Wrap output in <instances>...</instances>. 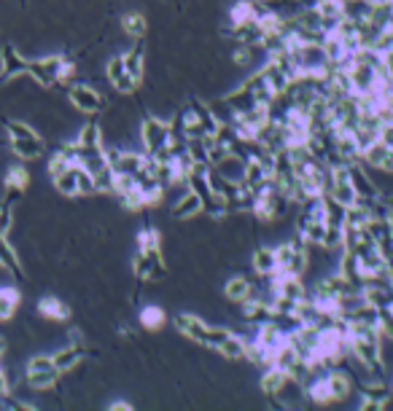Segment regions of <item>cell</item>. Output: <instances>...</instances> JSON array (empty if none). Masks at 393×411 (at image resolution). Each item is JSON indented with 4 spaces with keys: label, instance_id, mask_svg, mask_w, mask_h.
Listing matches in <instances>:
<instances>
[{
    "label": "cell",
    "instance_id": "6da1fadb",
    "mask_svg": "<svg viewBox=\"0 0 393 411\" xmlns=\"http://www.w3.org/2000/svg\"><path fill=\"white\" fill-rule=\"evenodd\" d=\"M3 129L8 134V148L19 161H35L41 159L46 154V143L43 137L30 124L25 121H16V119H6L3 121Z\"/></svg>",
    "mask_w": 393,
    "mask_h": 411
},
{
    "label": "cell",
    "instance_id": "7a4b0ae2",
    "mask_svg": "<svg viewBox=\"0 0 393 411\" xmlns=\"http://www.w3.org/2000/svg\"><path fill=\"white\" fill-rule=\"evenodd\" d=\"M176 328L181 336H186V339L207 347V349H213V352H218L221 347L229 342V336H232L229 328H213V325H207L203 318H197V315H191V312H181V315H178Z\"/></svg>",
    "mask_w": 393,
    "mask_h": 411
},
{
    "label": "cell",
    "instance_id": "3957f363",
    "mask_svg": "<svg viewBox=\"0 0 393 411\" xmlns=\"http://www.w3.org/2000/svg\"><path fill=\"white\" fill-rule=\"evenodd\" d=\"M275 255H278V274L302 277L310 269V245L299 237V234L283 239L275 248Z\"/></svg>",
    "mask_w": 393,
    "mask_h": 411
},
{
    "label": "cell",
    "instance_id": "277c9868",
    "mask_svg": "<svg viewBox=\"0 0 393 411\" xmlns=\"http://www.w3.org/2000/svg\"><path fill=\"white\" fill-rule=\"evenodd\" d=\"M326 197H315V199H307L302 202V212L297 218V234L307 245H321L324 239V231H326Z\"/></svg>",
    "mask_w": 393,
    "mask_h": 411
},
{
    "label": "cell",
    "instance_id": "5b68a950",
    "mask_svg": "<svg viewBox=\"0 0 393 411\" xmlns=\"http://www.w3.org/2000/svg\"><path fill=\"white\" fill-rule=\"evenodd\" d=\"M173 143V127L170 121L159 119V116H146L140 121V146H143V154L149 156H159L164 154Z\"/></svg>",
    "mask_w": 393,
    "mask_h": 411
},
{
    "label": "cell",
    "instance_id": "8992f818",
    "mask_svg": "<svg viewBox=\"0 0 393 411\" xmlns=\"http://www.w3.org/2000/svg\"><path fill=\"white\" fill-rule=\"evenodd\" d=\"M55 188L62 197H68V199L92 197L95 194V180H92V175L86 173L81 164H70L65 173L55 178Z\"/></svg>",
    "mask_w": 393,
    "mask_h": 411
},
{
    "label": "cell",
    "instance_id": "52a82bcc",
    "mask_svg": "<svg viewBox=\"0 0 393 411\" xmlns=\"http://www.w3.org/2000/svg\"><path fill=\"white\" fill-rule=\"evenodd\" d=\"M59 369L55 366L52 355H33L25 366V382L33 390H52L59 382Z\"/></svg>",
    "mask_w": 393,
    "mask_h": 411
},
{
    "label": "cell",
    "instance_id": "ba28073f",
    "mask_svg": "<svg viewBox=\"0 0 393 411\" xmlns=\"http://www.w3.org/2000/svg\"><path fill=\"white\" fill-rule=\"evenodd\" d=\"M68 65V57L65 54H49L41 59H33L28 65V76L41 86H55L62 79V70Z\"/></svg>",
    "mask_w": 393,
    "mask_h": 411
},
{
    "label": "cell",
    "instance_id": "9c48e42d",
    "mask_svg": "<svg viewBox=\"0 0 393 411\" xmlns=\"http://www.w3.org/2000/svg\"><path fill=\"white\" fill-rule=\"evenodd\" d=\"M68 100L70 105L76 108L79 113H84V116H95V113H100L106 108V97L89 83H70Z\"/></svg>",
    "mask_w": 393,
    "mask_h": 411
},
{
    "label": "cell",
    "instance_id": "30bf717a",
    "mask_svg": "<svg viewBox=\"0 0 393 411\" xmlns=\"http://www.w3.org/2000/svg\"><path fill=\"white\" fill-rule=\"evenodd\" d=\"M164 258L162 248H151V250H137L135 255V277L143 282H159L164 277Z\"/></svg>",
    "mask_w": 393,
    "mask_h": 411
},
{
    "label": "cell",
    "instance_id": "8fae6325",
    "mask_svg": "<svg viewBox=\"0 0 393 411\" xmlns=\"http://www.w3.org/2000/svg\"><path fill=\"white\" fill-rule=\"evenodd\" d=\"M28 65H30V59H25L22 54L16 52V46L6 43V46L0 49V83H3V81L19 79V76H28Z\"/></svg>",
    "mask_w": 393,
    "mask_h": 411
},
{
    "label": "cell",
    "instance_id": "7c38bea8",
    "mask_svg": "<svg viewBox=\"0 0 393 411\" xmlns=\"http://www.w3.org/2000/svg\"><path fill=\"white\" fill-rule=\"evenodd\" d=\"M361 161H364L366 167H375L377 173L393 175V148H388L380 140H375L372 146H366L361 151Z\"/></svg>",
    "mask_w": 393,
    "mask_h": 411
},
{
    "label": "cell",
    "instance_id": "4fadbf2b",
    "mask_svg": "<svg viewBox=\"0 0 393 411\" xmlns=\"http://www.w3.org/2000/svg\"><path fill=\"white\" fill-rule=\"evenodd\" d=\"M200 212H205V199L194 191V188H189V191L173 204V218H176V221H191V218H197Z\"/></svg>",
    "mask_w": 393,
    "mask_h": 411
},
{
    "label": "cell",
    "instance_id": "5bb4252c",
    "mask_svg": "<svg viewBox=\"0 0 393 411\" xmlns=\"http://www.w3.org/2000/svg\"><path fill=\"white\" fill-rule=\"evenodd\" d=\"M240 309H243L245 323H254V325H261V323L272 320V315H275L270 301L261 299V296H251V299H245L243 304H240Z\"/></svg>",
    "mask_w": 393,
    "mask_h": 411
},
{
    "label": "cell",
    "instance_id": "9a60e30c",
    "mask_svg": "<svg viewBox=\"0 0 393 411\" xmlns=\"http://www.w3.org/2000/svg\"><path fill=\"white\" fill-rule=\"evenodd\" d=\"M251 266H254V272H256L258 277H275L278 274V255H275V248H267V245H261L254 250L251 255Z\"/></svg>",
    "mask_w": 393,
    "mask_h": 411
},
{
    "label": "cell",
    "instance_id": "2e32d148",
    "mask_svg": "<svg viewBox=\"0 0 393 411\" xmlns=\"http://www.w3.org/2000/svg\"><path fill=\"white\" fill-rule=\"evenodd\" d=\"M55 366L59 369V374H70L73 369H79V363L84 360V347L81 345H68L62 347V349H57L55 355Z\"/></svg>",
    "mask_w": 393,
    "mask_h": 411
},
{
    "label": "cell",
    "instance_id": "e0dca14e",
    "mask_svg": "<svg viewBox=\"0 0 393 411\" xmlns=\"http://www.w3.org/2000/svg\"><path fill=\"white\" fill-rule=\"evenodd\" d=\"M285 342V333L272 323V320H267V323H261L258 325V333H256V345L261 347V349H267V352H275L278 347Z\"/></svg>",
    "mask_w": 393,
    "mask_h": 411
},
{
    "label": "cell",
    "instance_id": "ac0fdd59",
    "mask_svg": "<svg viewBox=\"0 0 393 411\" xmlns=\"http://www.w3.org/2000/svg\"><path fill=\"white\" fill-rule=\"evenodd\" d=\"M285 382H288V376H285L280 369H275V366H267L264 369V374H261V393L264 395H270V398H278L280 393H283Z\"/></svg>",
    "mask_w": 393,
    "mask_h": 411
},
{
    "label": "cell",
    "instance_id": "d6986e66",
    "mask_svg": "<svg viewBox=\"0 0 393 411\" xmlns=\"http://www.w3.org/2000/svg\"><path fill=\"white\" fill-rule=\"evenodd\" d=\"M326 379H329L331 400H345V398H351V393H353V379L348 376V374H345V371H337V369H331V371H326Z\"/></svg>",
    "mask_w": 393,
    "mask_h": 411
},
{
    "label": "cell",
    "instance_id": "ffe728a7",
    "mask_svg": "<svg viewBox=\"0 0 393 411\" xmlns=\"http://www.w3.org/2000/svg\"><path fill=\"white\" fill-rule=\"evenodd\" d=\"M224 296L234 301V304H243L245 299H251L254 296V282L248 277H232L227 279V285H224Z\"/></svg>",
    "mask_w": 393,
    "mask_h": 411
},
{
    "label": "cell",
    "instance_id": "44dd1931",
    "mask_svg": "<svg viewBox=\"0 0 393 411\" xmlns=\"http://www.w3.org/2000/svg\"><path fill=\"white\" fill-rule=\"evenodd\" d=\"M38 312H41V318L55 320V323H62V320L70 318L68 304H62L57 296H43L41 301H38Z\"/></svg>",
    "mask_w": 393,
    "mask_h": 411
},
{
    "label": "cell",
    "instance_id": "7402d4cb",
    "mask_svg": "<svg viewBox=\"0 0 393 411\" xmlns=\"http://www.w3.org/2000/svg\"><path fill=\"white\" fill-rule=\"evenodd\" d=\"M0 269L22 277V266H19V255H16L14 245L8 242V237H0Z\"/></svg>",
    "mask_w": 393,
    "mask_h": 411
},
{
    "label": "cell",
    "instance_id": "603a6c76",
    "mask_svg": "<svg viewBox=\"0 0 393 411\" xmlns=\"http://www.w3.org/2000/svg\"><path fill=\"white\" fill-rule=\"evenodd\" d=\"M19 301H22V296H19L16 288L0 285V323H3V320L14 318L16 309H19Z\"/></svg>",
    "mask_w": 393,
    "mask_h": 411
},
{
    "label": "cell",
    "instance_id": "cb8c5ba5",
    "mask_svg": "<svg viewBox=\"0 0 393 411\" xmlns=\"http://www.w3.org/2000/svg\"><path fill=\"white\" fill-rule=\"evenodd\" d=\"M164 309L162 306H156V304H149V306H143L140 309V315H137V323L146 328V331H162V325H164Z\"/></svg>",
    "mask_w": 393,
    "mask_h": 411
},
{
    "label": "cell",
    "instance_id": "d4e9b609",
    "mask_svg": "<svg viewBox=\"0 0 393 411\" xmlns=\"http://www.w3.org/2000/svg\"><path fill=\"white\" fill-rule=\"evenodd\" d=\"M256 19V3L254 0H237L229 8V25H245V22H254Z\"/></svg>",
    "mask_w": 393,
    "mask_h": 411
},
{
    "label": "cell",
    "instance_id": "484cf974",
    "mask_svg": "<svg viewBox=\"0 0 393 411\" xmlns=\"http://www.w3.org/2000/svg\"><path fill=\"white\" fill-rule=\"evenodd\" d=\"M122 30L130 35V38H143L146 33H149V22H146V16L137 11H130L122 16Z\"/></svg>",
    "mask_w": 393,
    "mask_h": 411
},
{
    "label": "cell",
    "instance_id": "4316f807",
    "mask_svg": "<svg viewBox=\"0 0 393 411\" xmlns=\"http://www.w3.org/2000/svg\"><path fill=\"white\" fill-rule=\"evenodd\" d=\"M76 143H79L81 148L106 146V143H103V129L97 127L95 121H89V124H84L81 129H79V137H76Z\"/></svg>",
    "mask_w": 393,
    "mask_h": 411
},
{
    "label": "cell",
    "instance_id": "83f0119b",
    "mask_svg": "<svg viewBox=\"0 0 393 411\" xmlns=\"http://www.w3.org/2000/svg\"><path fill=\"white\" fill-rule=\"evenodd\" d=\"M143 62H146V52L140 46H135V49H130V52L124 54V67H127V73L135 81H143Z\"/></svg>",
    "mask_w": 393,
    "mask_h": 411
},
{
    "label": "cell",
    "instance_id": "f1b7e54d",
    "mask_svg": "<svg viewBox=\"0 0 393 411\" xmlns=\"http://www.w3.org/2000/svg\"><path fill=\"white\" fill-rule=\"evenodd\" d=\"M6 186L11 188H19V191H25L30 186V173L28 167H22V164H14V167H8V173H6V180H3Z\"/></svg>",
    "mask_w": 393,
    "mask_h": 411
},
{
    "label": "cell",
    "instance_id": "f546056e",
    "mask_svg": "<svg viewBox=\"0 0 393 411\" xmlns=\"http://www.w3.org/2000/svg\"><path fill=\"white\" fill-rule=\"evenodd\" d=\"M151 248H162V234H159V228L146 226L137 231V250H151Z\"/></svg>",
    "mask_w": 393,
    "mask_h": 411
},
{
    "label": "cell",
    "instance_id": "4dcf8cb0",
    "mask_svg": "<svg viewBox=\"0 0 393 411\" xmlns=\"http://www.w3.org/2000/svg\"><path fill=\"white\" fill-rule=\"evenodd\" d=\"M106 76H108L110 83H116L122 76H127V67H124V54H119V57H110L108 65H106Z\"/></svg>",
    "mask_w": 393,
    "mask_h": 411
},
{
    "label": "cell",
    "instance_id": "1f68e13d",
    "mask_svg": "<svg viewBox=\"0 0 393 411\" xmlns=\"http://www.w3.org/2000/svg\"><path fill=\"white\" fill-rule=\"evenodd\" d=\"M11 224H14V207H8V204L0 202V237H8Z\"/></svg>",
    "mask_w": 393,
    "mask_h": 411
},
{
    "label": "cell",
    "instance_id": "d6a6232c",
    "mask_svg": "<svg viewBox=\"0 0 393 411\" xmlns=\"http://www.w3.org/2000/svg\"><path fill=\"white\" fill-rule=\"evenodd\" d=\"M11 387H14L11 376L0 369V398H3V395H8V393H11Z\"/></svg>",
    "mask_w": 393,
    "mask_h": 411
},
{
    "label": "cell",
    "instance_id": "836d02e7",
    "mask_svg": "<svg viewBox=\"0 0 393 411\" xmlns=\"http://www.w3.org/2000/svg\"><path fill=\"white\" fill-rule=\"evenodd\" d=\"M380 143H385L388 148H393V124H382V129H380Z\"/></svg>",
    "mask_w": 393,
    "mask_h": 411
},
{
    "label": "cell",
    "instance_id": "e575fe53",
    "mask_svg": "<svg viewBox=\"0 0 393 411\" xmlns=\"http://www.w3.org/2000/svg\"><path fill=\"white\" fill-rule=\"evenodd\" d=\"M110 409L113 411H130L132 409V403H127V400H113V403H110Z\"/></svg>",
    "mask_w": 393,
    "mask_h": 411
},
{
    "label": "cell",
    "instance_id": "d590c367",
    "mask_svg": "<svg viewBox=\"0 0 393 411\" xmlns=\"http://www.w3.org/2000/svg\"><path fill=\"white\" fill-rule=\"evenodd\" d=\"M6 352H8V342H6V339H3V336H0V358H3V355H6Z\"/></svg>",
    "mask_w": 393,
    "mask_h": 411
},
{
    "label": "cell",
    "instance_id": "8d00e7d4",
    "mask_svg": "<svg viewBox=\"0 0 393 411\" xmlns=\"http://www.w3.org/2000/svg\"><path fill=\"white\" fill-rule=\"evenodd\" d=\"M391 390H393V379H391Z\"/></svg>",
    "mask_w": 393,
    "mask_h": 411
}]
</instances>
